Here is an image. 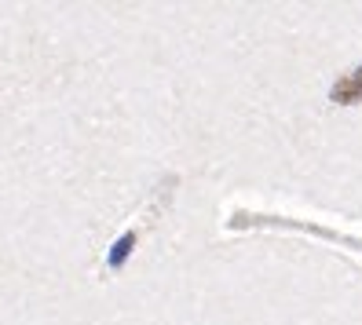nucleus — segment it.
Instances as JSON below:
<instances>
[{"instance_id": "nucleus-1", "label": "nucleus", "mask_w": 362, "mask_h": 325, "mask_svg": "<svg viewBox=\"0 0 362 325\" xmlns=\"http://www.w3.org/2000/svg\"><path fill=\"white\" fill-rule=\"evenodd\" d=\"M333 99H337V102H358L362 92H358V84H355L351 77H344V81L333 84Z\"/></svg>"}, {"instance_id": "nucleus-2", "label": "nucleus", "mask_w": 362, "mask_h": 325, "mask_svg": "<svg viewBox=\"0 0 362 325\" xmlns=\"http://www.w3.org/2000/svg\"><path fill=\"white\" fill-rule=\"evenodd\" d=\"M351 81H355V84H358V92H362V70H358V73H355V77H351Z\"/></svg>"}]
</instances>
